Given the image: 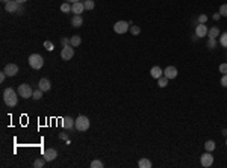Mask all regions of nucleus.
I'll return each instance as SVG.
<instances>
[{
  "label": "nucleus",
  "mask_w": 227,
  "mask_h": 168,
  "mask_svg": "<svg viewBox=\"0 0 227 168\" xmlns=\"http://www.w3.org/2000/svg\"><path fill=\"white\" fill-rule=\"evenodd\" d=\"M3 102H5V105L9 106V108H14V106L18 103V96H17V93H15L14 88H6V89L3 91Z\"/></svg>",
  "instance_id": "obj_1"
},
{
  "label": "nucleus",
  "mask_w": 227,
  "mask_h": 168,
  "mask_svg": "<svg viewBox=\"0 0 227 168\" xmlns=\"http://www.w3.org/2000/svg\"><path fill=\"white\" fill-rule=\"evenodd\" d=\"M74 127H76L79 132H85V130H88V129H90V120H88V117H85V115H79V117L74 120Z\"/></svg>",
  "instance_id": "obj_2"
},
{
  "label": "nucleus",
  "mask_w": 227,
  "mask_h": 168,
  "mask_svg": "<svg viewBox=\"0 0 227 168\" xmlns=\"http://www.w3.org/2000/svg\"><path fill=\"white\" fill-rule=\"evenodd\" d=\"M29 65H30L34 70H39V68H43V65H44V59H43V56L38 55V53L30 55V56H29Z\"/></svg>",
  "instance_id": "obj_3"
},
{
  "label": "nucleus",
  "mask_w": 227,
  "mask_h": 168,
  "mask_svg": "<svg viewBox=\"0 0 227 168\" xmlns=\"http://www.w3.org/2000/svg\"><path fill=\"white\" fill-rule=\"evenodd\" d=\"M18 96L23 97V98H30V97L34 96V89H32V86L27 84H21L18 86Z\"/></svg>",
  "instance_id": "obj_4"
},
{
  "label": "nucleus",
  "mask_w": 227,
  "mask_h": 168,
  "mask_svg": "<svg viewBox=\"0 0 227 168\" xmlns=\"http://www.w3.org/2000/svg\"><path fill=\"white\" fill-rule=\"evenodd\" d=\"M74 56V48H73V46H64V48H62V52H61V58L64 61H70L71 58Z\"/></svg>",
  "instance_id": "obj_5"
},
{
  "label": "nucleus",
  "mask_w": 227,
  "mask_h": 168,
  "mask_svg": "<svg viewBox=\"0 0 227 168\" xmlns=\"http://www.w3.org/2000/svg\"><path fill=\"white\" fill-rule=\"evenodd\" d=\"M20 3L18 2H15V0H11V2H8V3H5V11L6 12H12V14H17L18 9H20Z\"/></svg>",
  "instance_id": "obj_6"
},
{
  "label": "nucleus",
  "mask_w": 227,
  "mask_h": 168,
  "mask_svg": "<svg viewBox=\"0 0 227 168\" xmlns=\"http://www.w3.org/2000/svg\"><path fill=\"white\" fill-rule=\"evenodd\" d=\"M114 30L117 34H126L129 30V23L127 21H117L114 24Z\"/></svg>",
  "instance_id": "obj_7"
},
{
  "label": "nucleus",
  "mask_w": 227,
  "mask_h": 168,
  "mask_svg": "<svg viewBox=\"0 0 227 168\" xmlns=\"http://www.w3.org/2000/svg\"><path fill=\"white\" fill-rule=\"evenodd\" d=\"M200 162H202V165L203 167H211L212 164H214V156L211 155V152H207V153H204L203 156H202V159H200Z\"/></svg>",
  "instance_id": "obj_8"
},
{
  "label": "nucleus",
  "mask_w": 227,
  "mask_h": 168,
  "mask_svg": "<svg viewBox=\"0 0 227 168\" xmlns=\"http://www.w3.org/2000/svg\"><path fill=\"white\" fill-rule=\"evenodd\" d=\"M58 157V152L55 148H47L44 152V159L45 162H52V161H55Z\"/></svg>",
  "instance_id": "obj_9"
},
{
  "label": "nucleus",
  "mask_w": 227,
  "mask_h": 168,
  "mask_svg": "<svg viewBox=\"0 0 227 168\" xmlns=\"http://www.w3.org/2000/svg\"><path fill=\"white\" fill-rule=\"evenodd\" d=\"M207 27H206V24L204 23H200L197 24V27H195V35L198 36V38H203V36H207Z\"/></svg>",
  "instance_id": "obj_10"
},
{
  "label": "nucleus",
  "mask_w": 227,
  "mask_h": 168,
  "mask_svg": "<svg viewBox=\"0 0 227 168\" xmlns=\"http://www.w3.org/2000/svg\"><path fill=\"white\" fill-rule=\"evenodd\" d=\"M3 71L6 73L9 77H14V76L18 73V67H17L15 64H8V65L5 67V70H3Z\"/></svg>",
  "instance_id": "obj_11"
},
{
  "label": "nucleus",
  "mask_w": 227,
  "mask_h": 168,
  "mask_svg": "<svg viewBox=\"0 0 227 168\" xmlns=\"http://www.w3.org/2000/svg\"><path fill=\"white\" fill-rule=\"evenodd\" d=\"M164 76H167L168 79H176V77H177V68H176V67H173V65L167 67V68H165V71H164Z\"/></svg>",
  "instance_id": "obj_12"
},
{
  "label": "nucleus",
  "mask_w": 227,
  "mask_h": 168,
  "mask_svg": "<svg viewBox=\"0 0 227 168\" xmlns=\"http://www.w3.org/2000/svg\"><path fill=\"white\" fill-rule=\"evenodd\" d=\"M83 11H85V6H83L82 2H76V3L71 5V12H74L76 15H80Z\"/></svg>",
  "instance_id": "obj_13"
},
{
  "label": "nucleus",
  "mask_w": 227,
  "mask_h": 168,
  "mask_svg": "<svg viewBox=\"0 0 227 168\" xmlns=\"http://www.w3.org/2000/svg\"><path fill=\"white\" fill-rule=\"evenodd\" d=\"M38 88H39L41 91H49V89L52 88V84H50V80H49V79L43 77V79L38 82Z\"/></svg>",
  "instance_id": "obj_14"
},
{
  "label": "nucleus",
  "mask_w": 227,
  "mask_h": 168,
  "mask_svg": "<svg viewBox=\"0 0 227 168\" xmlns=\"http://www.w3.org/2000/svg\"><path fill=\"white\" fill-rule=\"evenodd\" d=\"M71 24H73L74 27H80V26L83 24V18H82V15H76V14H74V17L71 18Z\"/></svg>",
  "instance_id": "obj_15"
},
{
  "label": "nucleus",
  "mask_w": 227,
  "mask_h": 168,
  "mask_svg": "<svg viewBox=\"0 0 227 168\" xmlns=\"http://www.w3.org/2000/svg\"><path fill=\"white\" fill-rule=\"evenodd\" d=\"M162 70H160V67H158V65H156V67H153V68H151V70H150V74H151V77H153V79H159V77H160V76H162Z\"/></svg>",
  "instance_id": "obj_16"
},
{
  "label": "nucleus",
  "mask_w": 227,
  "mask_h": 168,
  "mask_svg": "<svg viewBox=\"0 0 227 168\" xmlns=\"http://www.w3.org/2000/svg\"><path fill=\"white\" fill-rule=\"evenodd\" d=\"M62 126H64L65 129H71V127L74 126V120H73L71 117H65V118L62 120Z\"/></svg>",
  "instance_id": "obj_17"
},
{
  "label": "nucleus",
  "mask_w": 227,
  "mask_h": 168,
  "mask_svg": "<svg viewBox=\"0 0 227 168\" xmlns=\"http://www.w3.org/2000/svg\"><path fill=\"white\" fill-rule=\"evenodd\" d=\"M80 43H82V38L79 35H74L70 38V46H73V47H77Z\"/></svg>",
  "instance_id": "obj_18"
},
{
  "label": "nucleus",
  "mask_w": 227,
  "mask_h": 168,
  "mask_svg": "<svg viewBox=\"0 0 227 168\" xmlns=\"http://www.w3.org/2000/svg\"><path fill=\"white\" fill-rule=\"evenodd\" d=\"M218 35H220V29L215 27V26H214V27H211V29L207 30V36H209V38H214V39H215Z\"/></svg>",
  "instance_id": "obj_19"
},
{
  "label": "nucleus",
  "mask_w": 227,
  "mask_h": 168,
  "mask_svg": "<svg viewBox=\"0 0 227 168\" xmlns=\"http://www.w3.org/2000/svg\"><path fill=\"white\" fill-rule=\"evenodd\" d=\"M138 167H141V168H151V162L148 161L147 157H142V159L138 162Z\"/></svg>",
  "instance_id": "obj_20"
},
{
  "label": "nucleus",
  "mask_w": 227,
  "mask_h": 168,
  "mask_svg": "<svg viewBox=\"0 0 227 168\" xmlns=\"http://www.w3.org/2000/svg\"><path fill=\"white\" fill-rule=\"evenodd\" d=\"M158 85L160 88H165V86L168 85V77H167V76H160L158 79Z\"/></svg>",
  "instance_id": "obj_21"
},
{
  "label": "nucleus",
  "mask_w": 227,
  "mask_h": 168,
  "mask_svg": "<svg viewBox=\"0 0 227 168\" xmlns=\"http://www.w3.org/2000/svg\"><path fill=\"white\" fill-rule=\"evenodd\" d=\"M83 6H85V9H86V11L94 9V0H85V2H83Z\"/></svg>",
  "instance_id": "obj_22"
},
{
  "label": "nucleus",
  "mask_w": 227,
  "mask_h": 168,
  "mask_svg": "<svg viewBox=\"0 0 227 168\" xmlns=\"http://www.w3.org/2000/svg\"><path fill=\"white\" fill-rule=\"evenodd\" d=\"M44 164H45V159L44 157H39V159H36L34 162V167L35 168H41V167H44Z\"/></svg>",
  "instance_id": "obj_23"
},
{
  "label": "nucleus",
  "mask_w": 227,
  "mask_h": 168,
  "mask_svg": "<svg viewBox=\"0 0 227 168\" xmlns=\"http://www.w3.org/2000/svg\"><path fill=\"white\" fill-rule=\"evenodd\" d=\"M204 148H206L207 152H212V150H215V143H214V141H206V144H204Z\"/></svg>",
  "instance_id": "obj_24"
},
{
  "label": "nucleus",
  "mask_w": 227,
  "mask_h": 168,
  "mask_svg": "<svg viewBox=\"0 0 227 168\" xmlns=\"http://www.w3.org/2000/svg\"><path fill=\"white\" fill-rule=\"evenodd\" d=\"M44 48L47 50V52H53L55 46H53V43H52V41H44Z\"/></svg>",
  "instance_id": "obj_25"
},
{
  "label": "nucleus",
  "mask_w": 227,
  "mask_h": 168,
  "mask_svg": "<svg viewBox=\"0 0 227 168\" xmlns=\"http://www.w3.org/2000/svg\"><path fill=\"white\" fill-rule=\"evenodd\" d=\"M61 11H62V12H70V11H71V6H70V3H68V2H65V3H62V5H61Z\"/></svg>",
  "instance_id": "obj_26"
},
{
  "label": "nucleus",
  "mask_w": 227,
  "mask_h": 168,
  "mask_svg": "<svg viewBox=\"0 0 227 168\" xmlns=\"http://www.w3.org/2000/svg\"><path fill=\"white\" fill-rule=\"evenodd\" d=\"M43 93H44V91H41V89H39V88H38V89H36V91H34V100H39V98H41V97H43Z\"/></svg>",
  "instance_id": "obj_27"
},
{
  "label": "nucleus",
  "mask_w": 227,
  "mask_h": 168,
  "mask_svg": "<svg viewBox=\"0 0 227 168\" xmlns=\"http://www.w3.org/2000/svg\"><path fill=\"white\" fill-rule=\"evenodd\" d=\"M220 43H221V46H223V47L227 48V32L221 35V38H220Z\"/></svg>",
  "instance_id": "obj_28"
},
{
  "label": "nucleus",
  "mask_w": 227,
  "mask_h": 168,
  "mask_svg": "<svg viewBox=\"0 0 227 168\" xmlns=\"http://www.w3.org/2000/svg\"><path fill=\"white\" fill-rule=\"evenodd\" d=\"M91 167H92V168H103V162H100V161H97V159H95V161H92V162H91Z\"/></svg>",
  "instance_id": "obj_29"
},
{
  "label": "nucleus",
  "mask_w": 227,
  "mask_h": 168,
  "mask_svg": "<svg viewBox=\"0 0 227 168\" xmlns=\"http://www.w3.org/2000/svg\"><path fill=\"white\" fill-rule=\"evenodd\" d=\"M220 14H221V17H227V5L220 6Z\"/></svg>",
  "instance_id": "obj_30"
},
{
  "label": "nucleus",
  "mask_w": 227,
  "mask_h": 168,
  "mask_svg": "<svg viewBox=\"0 0 227 168\" xmlns=\"http://www.w3.org/2000/svg\"><path fill=\"white\" fill-rule=\"evenodd\" d=\"M216 46V41L214 39V38H209V41H207V47L209 48H215Z\"/></svg>",
  "instance_id": "obj_31"
},
{
  "label": "nucleus",
  "mask_w": 227,
  "mask_h": 168,
  "mask_svg": "<svg viewBox=\"0 0 227 168\" xmlns=\"http://www.w3.org/2000/svg\"><path fill=\"white\" fill-rule=\"evenodd\" d=\"M130 32H132L133 35H138L141 30H139V27H138V26H132V27H130Z\"/></svg>",
  "instance_id": "obj_32"
},
{
  "label": "nucleus",
  "mask_w": 227,
  "mask_h": 168,
  "mask_svg": "<svg viewBox=\"0 0 227 168\" xmlns=\"http://www.w3.org/2000/svg\"><path fill=\"white\" fill-rule=\"evenodd\" d=\"M220 71L223 73V74H227V64H221L220 65Z\"/></svg>",
  "instance_id": "obj_33"
},
{
  "label": "nucleus",
  "mask_w": 227,
  "mask_h": 168,
  "mask_svg": "<svg viewBox=\"0 0 227 168\" xmlns=\"http://www.w3.org/2000/svg\"><path fill=\"white\" fill-rule=\"evenodd\" d=\"M221 85L227 88V74H223V77H221Z\"/></svg>",
  "instance_id": "obj_34"
},
{
  "label": "nucleus",
  "mask_w": 227,
  "mask_h": 168,
  "mask_svg": "<svg viewBox=\"0 0 227 168\" xmlns=\"http://www.w3.org/2000/svg\"><path fill=\"white\" fill-rule=\"evenodd\" d=\"M206 20H207V15H200V17H198V21H200V23H206Z\"/></svg>",
  "instance_id": "obj_35"
},
{
  "label": "nucleus",
  "mask_w": 227,
  "mask_h": 168,
  "mask_svg": "<svg viewBox=\"0 0 227 168\" xmlns=\"http://www.w3.org/2000/svg\"><path fill=\"white\" fill-rule=\"evenodd\" d=\"M61 43H62V46H68L70 44V38H62Z\"/></svg>",
  "instance_id": "obj_36"
},
{
  "label": "nucleus",
  "mask_w": 227,
  "mask_h": 168,
  "mask_svg": "<svg viewBox=\"0 0 227 168\" xmlns=\"http://www.w3.org/2000/svg\"><path fill=\"white\" fill-rule=\"evenodd\" d=\"M6 76H8V74H6V73H5V71L2 73V74H0V82H3V80H5V77H6Z\"/></svg>",
  "instance_id": "obj_37"
},
{
  "label": "nucleus",
  "mask_w": 227,
  "mask_h": 168,
  "mask_svg": "<svg viewBox=\"0 0 227 168\" xmlns=\"http://www.w3.org/2000/svg\"><path fill=\"white\" fill-rule=\"evenodd\" d=\"M220 17H221V14H220V12H218V14H214V20H218Z\"/></svg>",
  "instance_id": "obj_38"
},
{
  "label": "nucleus",
  "mask_w": 227,
  "mask_h": 168,
  "mask_svg": "<svg viewBox=\"0 0 227 168\" xmlns=\"http://www.w3.org/2000/svg\"><path fill=\"white\" fill-rule=\"evenodd\" d=\"M59 138H61V139H67V135H65V133H61Z\"/></svg>",
  "instance_id": "obj_39"
},
{
  "label": "nucleus",
  "mask_w": 227,
  "mask_h": 168,
  "mask_svg": "<svg viewBox=\"0 0 227 168\" xmlns=\"http://www.w3.org/2000/svg\"><path fill=\"white\" fill-rule=\"evenodd\" d=\"M15 2H18V3H20V5H23V3H26V2H27V0H15Z\"/></svg>",
  "instance_id": "obj_40"
},
{
  "label": "nucleus",
  "mask_w": 227,
  "mask_h": 168,
  "mask_svg": "<svg viewBox=\"0 0 227 168\" xmlns=\"http://www.w3.org/2000/svg\"><path fill=\"white\" fill-rule=\"evenodd\" d=\"M68 3H71V5H73V3H76V2H79V0H67Z\"/></svg>",
  "instance_id": "obj_41"
},
{
  "label": "nucleus",
  "mask_w": 227,
  "mask_h": 168,
  "mask_svg": "<svg viewBox=\"0 0 227 168\" xmlns=\"http://www.w3.org/2000/svg\"><path fill=\"white\" fill-rule=\"evenodd\" d=\"M223 135H224V136H227V129H224V130H223Z\"/></svg>",
  "instance_id": "obj_42"
},
{
  "label": "nucleus",
  "mask_w": 227,
  "mask_h": 168,
  "mask_svg": "<svg viewBox=\"0 0 227 168\" xmlns=\"http://www.w3.org/2000/svg\"><path fill=\"white\" fill-rule=\"evenodd\" d=\"M2 2H3V3H8V2H11V0H2Z\"/></svg>",
  "instance_id": "obj_43"
},
{
  "label": "nucleus",
  "mask_w": 227,
  "mask_h": 168,
  "mask_svg": "<svg viewBox=\"0 0 227 168\" xmlns=\"http://www.w3.org/2000/svg\"><path fill=\"white\" fill-rule=\"evenodd\" d=\"M226 145H227V136H226Z\"/></svg>",
  "instance_id": "obj_44"
}]
</instances>
